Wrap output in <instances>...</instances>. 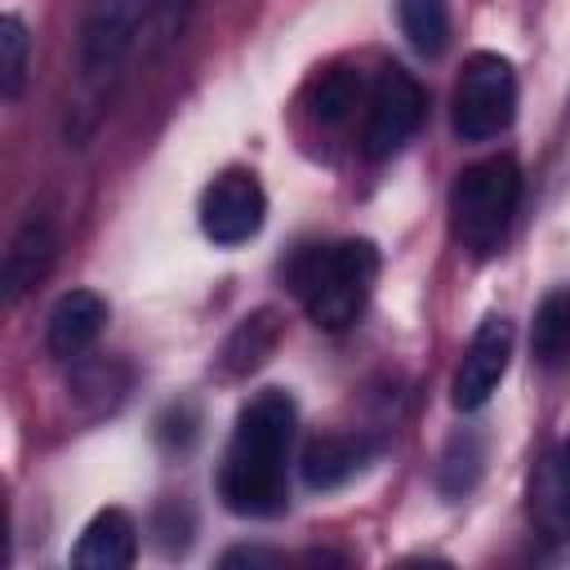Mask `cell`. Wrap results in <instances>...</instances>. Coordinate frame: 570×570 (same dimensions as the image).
Here are the masks:
<instances>
[{
    "instance_id": "obj_1",
    "label": "cell",
    "mask_w": 570,
    "mask_h": 570,
    "mask_svg": "<svg viewBox=\"0 0 570 570\" xmlns=\"http://www.w3.org/2000/svg\"><path fill=\"white\" fill-rule=\"evenodd\" d=\"M294 436V401L281 387L258 392L232 432L218 468V494L236 517L285 512V454Z\"/></svg>"
},
{
    "instance_id": "obj_2",
    "label": "cell",
    "mask_w": 570,
    "mask_h": 570,
    "mask_svg": "<svg viewBox=\"0 0 570 570\" xmlns=\"http://www.w3.org/2000/svg\"><path fill=\"white\" fill-rule=\"evenodd\" d=\"M374 276H379V254L370 240L303 245L285 267L294 298L321 330H347L365 312Z\"/></svg>"
},
{
    "instance_id": "obj_3",
    "label": "cell",
    "mask_w": 570,
    "mask_h": 570,
    "mask_svg": "<svg viewBox=\"0 0 570 570\" xmlns=\"http://www.w3.org/2000/svg\"><path fill=\"white\" fill-rule=\"evenodd\" d=\"M187 0H94L80 22L76 62L89 85L111 80L151 36L169 40L183 22Z\"/></svg>"
},
{
    "instance_id": "obj_4",
    "label": "cell",
    "mask_w": 570,
    "mask_h": 570,
    "mask_svg": "<svg viewBox=\"0 0 570 570\" xmlns=\"http://www.w3.org/2000/svg\"><path fill=\"white\" fill-rule=\"evenodd\" d=\"M521 200V169L512 156H490L468 165L450 187V223L463 249L476 258H490L512 227Z\"/></svg>"
},
{
    "instance_id": "obj_5",
    "label": "cell",
    "mask_w": 570,
    "mask_h": 570,
    "mask_svg": "<svg viewBox=\"0 0 570 570\" xmlns=\"http://www.w3.org/2000/svg\"><path fill=\"white\" fill-rule=\"evenodd\" d=\"M517 116V71L503 53H472L454 85L450 125L463 142H490L499 138Z\"/></svg>"
},
{
    "instance_id": "obj_6",
    "label": "cell",
    "mask_w": 570,
    "mask_h": 570,
    "mask_svg": "<svg viewBox=\"0 0 570 570\" xmlns=\"http://www.w3.org/2000/svg\"><path fill=\"white\" fill-rule=\"evenodd\" d=\"M423 107H428L423 85L405 67H396V62L379 67V76L370 85V111H365V156L370 160L396 156L410 142V134L419 129Z\"/></svg>"
},
{
    "instance_id": "obj_7",
    "label": "cell",
    "mask_w": 570,
    "mask_h": 570,
    "mask_svg": "<svg viewBox=\"0 0 570 570\" xmlns=\"http://www.w3.org/2000/svg\"><path fill=\"white\" fill-rule=\"evenodd\" d=\"M263 218H267V196L249 169L218 174L200 196V232L214 245H240L258 236Z\"/></svg>"
},
{
    "instance_id": "obj_8",
    "label": "cell",
    "mask_w": 570,
    "mask_h": 570,
    "mask_svg": "<svg viewBox=\"0 0 570 570\" xmlns=\"http://www.w3.org/2000/svg\"><path fill=\"white\" fill-rule=\"evenodd\" d=\"M508 361H512V321L508 316H485L472 330V338L463 347V361L454 370V387H450L454 410H463V414L481 410L494 396L499 379L508 374Z\"/></svg>"
},
{
    "instance_id": "obj_9",
    "label": "cell",
    "mask_w": 570,
    "mask_h": 570,
    "mask_svg": "<svg viewBox=\"0 0 570 570\" xmlns=\"http://www.w3.org/2000/svg\"><path fill=\"white\" fill-rule=\"evenodd\" d=\"M107 330V298L94 289H71L49 307L45 321V347L58 361L80 356L85 347H94V338Z\"/></svg>"
},
{
    "instance_id": "obj_10",
    "label": "cell",
    "mask_w": 570,
    "mask_h": 570,
    "mask_svg": "<svg viewBox=\"0 0 570 570\" xmlns=\"http://www.w3.org/2000/svg\"><path fill=\"white\" fill-rule=\"evenodd\" d=\"M374 459L370 436H316L303 450V485L307 490H338L352 476H361Z\"/></svg>"
},
{
    "instance_id": "obj_11",
    "label": "cell",
    "mask_w": 570,
    "mask_h": 570,
    "mask_svg": "<svg viewBox=\"0 0 570 570\" xmlns=\"http://www.w3.org/2000/svg\"><path fill=\"white\" fill-rule=\"evenodd\" d=\"M134 557H138V530L120 508H102L71 548V566L85 570H125L134 566Z\"/></svg>"
},
{
    "instance_id": "obj_12",
    "label": "cell",
    "mask_w": 570,
    "mask_h": 570,
    "mask_svg": "<svg viewBox=\"0 0 570 570\" xmlns=\"http://www.w3.org/2000/svg\"><path fill=\"white\" fill-rule=\"evenodd\" d=\"M53 227L45 218H27L9 249H4V267H0V285H4V303H18L36 281H45L49 263H53Z\"/></svg>"
},
{
    "instance_id": "obj_13",
    "label": "cell",
    "mask_w": 570,
    "mask_h": 570,
    "mask_svg": "<svg viewBox=\"0 0 570 570\" xmlns=\"http://www.w3.org/2000/svg\"><path fill=\"white\" fill-rule=\"evenodd\" d=\"M530 347L543 370H570V285L543 294V303L534 307Z\"/></svg>"
},
{
    "instance_id": "obj_14",
    "label": "cell",
    "mask_w": 570,
    "mask_h": 570,
    "mask_svg": "<svg viewBox=\"0 0 570 570\" xmlns=\"http://www.w3.org/2000/svg\"><path fill=\"white\" fill-rule=\"evenodd\" d=\"M276 338H281L276 312H254V316H245V321L232 330L227 347H223V370H227V374H249V370H258V365L272 356Z\"/></svg>"
},
{
    "instance_id": "obj_15",
    "label": "cell",
    "mask_w": 570,
    "mask_h": 570,
    "mask_svg": "<svg viewBox=\"0 0 570 570\" xmlns=\"http://www.w3.org/2000/svg\"><path fill=\"white\" fill-rule=\"evenodd\" d=\"M401 36L423 53L436 58L450 45V4L445 0H396Z\"/></svg>"
},
{
    "instance_id": "obj_16",
    "label": "cell",
    "mask_w": 570,
    "mask_h": 570,
    "mask_svg": "<svg viewBox=\"0 0 570 570\" xmlns=\"http://www.w3.org/2000/svg\"><path fill=\"white\" fill-rule=\"evenodd\" d=\"M481 463H485L481 436H476V432H454L450 445H445V454H441V468H436L441 494H450V499L468 494V490L476 485V476H481Z\"/></svg>"
},
{
    "instance_id": "obj_17",
    "label": "cell",
    "mask_w": 570,
    "mask_h": 570,
    "mask_svg": "<svg viewBox=\"0 0 570 570\" xmlns=\"http://www.w3.org/2000/svg\"><path fill=\"white\" fill-rule=\"evenodd\" d=\"M356 102H361V76L347 71V67L325 71V76L312 85V98H307V107H312V116H316L321 125H343Z\"/></svg>"
},
{
    "instance_id": "obj_18",
    "label": "cell",
    "mask_w": 570,
    "mask_h": 570,
    "mask_svg": "<svg viewBox=\"0 0 570 570\" xmlns=\"http://www.w3.org/2000/svg\"><path fill=\"white\" fill-rule=\"evenodd\" d=\"M539 512L557 534H570V441L548 459L539 481Z\"/></svg>"
},
{
    "instance_id": "obj_19",
    "label": "cell",
    "mask_w": 570,
    "mask_h": 570,
    "mask_svg": "<svg viewBox=\"0 0 570 570\" xmlns=\"http://www.w3.org/2000/svg\"><path fill=\"white\" fill-rule=\"evenodd\" d=\"M27 53H31L27 22L18 13H4L0 18V94L4 98H18L22 76H27Z\"/></svg>"
},
{
    "instance_id": "obj_20",
    "label": "cell",
    "mask_w": 570,
    "mask_h": 570,
    "mask_svg": "<svg viewBox=\"0 0 570 570\" xmlns=\"http://www.w3.org/2000/svg\"><path fill=\"white\" fill-rule=\"evenodd\" d=\"M129 387V374L116 361H94L76 374V392L80 396H98V410H111Z\"/></svg>"
}]
</instances>
